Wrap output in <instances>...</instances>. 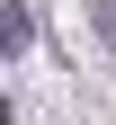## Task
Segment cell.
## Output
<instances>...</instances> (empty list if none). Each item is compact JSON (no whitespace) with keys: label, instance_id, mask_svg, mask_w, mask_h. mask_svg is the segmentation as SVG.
<instances>
[{"label":"cell","instance_id":"obj_1","mask_svg":"<svg viewBox=\"0 0 116 125\" xmlns=\"http://www.w3.org/2000/svg\"><path fill=\"white\" fill-rule=\"evenodd\" d=\"M27 45H36V9L0 0V54H27Z\"/></svg>","mask_w":116,"mask_h":125},{"label":"cell","instance_id":"obj_2","mask_svg":"<svg viewBox=\"0 0 116 125\" xmlns=\"http://www.w3.org/2000/svg\"><path fill=\"white\" fill-rule=\"evenodd\" d=\"M89 18H98V36L116 45V0H89Z\"/></svg>","mask_w":116,"mask_h":125},{"label":"cell","instance_id":"obj_3","mask_svg":"<svg viewBox=\"0 0 116 125\" xmlns=\"http://www.w3.org/2000/svg\"><path fill=\"white\" fill-rule=\"evenodd\" d=\"M0 125H9V98H0Z\"/></svg>","mask_w":116,"mask_h":125}]
</instances>
